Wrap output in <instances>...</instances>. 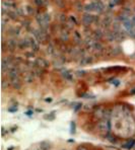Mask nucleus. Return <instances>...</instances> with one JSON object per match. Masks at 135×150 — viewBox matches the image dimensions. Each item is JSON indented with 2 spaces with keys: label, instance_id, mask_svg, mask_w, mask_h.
Masks as SVG:
<instances>
[{
  "label": "nucleus",
  "instance_id": "nucleus-12",
  "mask_svg": "<svg viewBox=\"0 0 135 150\" xmlns=\"http://www.w3.org/2000/svg\"><path fill=\"white\" fill-rule=\"evenodd\" d=\"M92 57H82V60L80 61V65H87V64L92 63Z\"/></svg>",
  "mask_w": 135,
  "mask_h": 150
},
{
  "label": "nucleus",
  "instance_id": "nucleus-6",
  "mask_svg": "<svg viewBox=\"0 0 135 150\" xmlns=\"http://www.w3.org/2000/svg\"><path fill=\"white\" fill-rule=\"evenodd\" d=\"M95 4V11H97L98 13H101L102 11H104V4L102 3L101 1L97 0V1L94 2Z\"/></svg>",
  "mask_w": 135,
  "mask_h": 150
},
{
  "label": "nucleus",
  "instance_id": "nucleus-19",
  "mask_svg": "<svg viewBox=\"0 0 135 150\" xmlns=\"http://www.w3.org/2000/svg\"><path fill=\"white\" fill-rule=\"evenodd\" d=\"M68 37H69V35H68V33H66V32H63L62 33V35H61V39L63 40V41H67L68 40Z\"/></svg>",
  "mask_w": 135,
  "mask_h": 150
},
{
  "label": "nucleus",
  "instance_id": "nucleus-20",
  "mask_svg": "<svg viewBox=\"0 0 135 150\" xmlns=\"http://www.w3.org/2000/svg\"><path fill=\"white\" fill-rule=\"evenodd\" d=\"M75 8H76L77 10H82V8H83V6H82V4H81V2H76L75 3Z\"/></svg>",
  "mask_w": 135,
  "mask_h": 150
},
{
  "label": "nucleus",
  "instance_id": "nucleus-21",
  "mask_svg": "<svg viewBox=\"0 0 135 150\" xmlns=\"http://www.w3.org/2000/svg\"><path fill=\"white\" fill-rule=\"evenodd\" d=\"M73 37H74V40L76 42H79L80 41V35H79V33L78 32H75L74 33V35H73Z\"/></svg>",
  "mask_w": 135,
  "mask_h": 150
},
{
  "label": "nucleus",
  "instance_id": "nucleus-30",
  "mask_svg": "<svg viewBox=\"0 0 135 150\" xmlns=\"http://www.w3.org/2000/svg\"><path fill=\"white\" fill-rule=\"evenodd\" d=\"M26 56H28V57H31V58H32V57H34V54H33V53H26Z\"/></svg>",
  "mask_w": 135,
  "mask_h": 150
},
{
  "label": "nucleus",
  "instance_id": "nucleus-1",
  "mask_svg": "<svg viewBox=\"0 0 135 150\" xmlns=\"http://www.w3.org/2000/svg\"><path fill=\"white\" fill-rule=\"evenodd\" d=\"M97 128L99 132H109L111 129V124L108 120H102L97 124Z\"/></svg>",
  "mask_w": 135,
  "mask_h": 150
},
{
  "label": "nucleus",
  "instance_id": "nucleus-27",
  "mask_svg": "<svg viewBox=\"0 0 135 150\" xmlns=\"http://www.w3.org/2000/svg\"><path fill=\"white\" fill-rule=\"evenodd\" d=\"M76 150H88L86 147H85V146H82V145H80V146H78L76 148Z\"/></svg>",
  "mask_w": 135,
  "mask_h": 150
},
{
  "label": "nucleus",
  "instance_id": "nucleus-5",
  "mask_svg": "<svg viewBox=\"0 0 135 150\" xmlns=\"http://www.w3.org/2000/svg\"><path fill=\"white\" fill-rule=\"evenodd\" d=\"M28 45H30L31 49L34 51V52H38V51H39V44L37 43V41H35L33 38H28Z\"/></svg>",
  "mask_w": 135,
  "mask_h": 150
},
{
  "label": "nucleus",
  "instance_id": "nucleus-7",
  "mask_svg": "<svg viewBox=\"0 0 135 150\" xmlns=\"http://www.w3.org/2000/svg\"><path fill=\"white\" fill-rule=\"evenodd\" d=\"M17 44H16V41H15L14 39H10L7 41V48L9 49L10 51H13L15 50V48L17 47Z\"/></svg>",
  "mask_w": 135,
  "mask_h": 150
},
{
  "label": "nucleus",
  "instance_id": "nucleus-32",
  "mask_svg": "<svg viewBox=\"0 0 135 150\" xmlns=\"http://www.w3.org/2000/svg\"><path fill=\"white\" fill-rule=\"evenodd\" d=\"M133 149H134V150H135V145H134V147H133Z\"/></svg>",
  "mask_w": 135,
  "mask_h": 150
},
{
  "label": "nucleus",
  "instance_id": "nucleus-9",
  "mask_svg": "<svg viewBox=\"0 0 135 150\" xmlns=\"http://www.w3.org/2000/svg\"><path fill=\"white\" fill-rule=\"evenodd\" d=\"M135 145V140H133V139H131V140H128L126 143H124L123 144V148L125 149H131L133 148Z\"/></svg>",
  "mask_w": 135,
  "mask_h": 150
},
{
  "label": "nucleus",
  "instance_id": "nucleus-24",
  "mask_svg": "<svg viewBox=\"0 0 135 150\" xmlns=\"http://www.w3.org/2000/svg\"><path fill=\"white\" fill-rule=\"evenodd\" d=\"M63 75H64V77H65V78L68 79V80H72V76L69 73H68V72H64Z\"/></svg>",
  "mask_w": 135,
  "mask_h": 150
},
{
  "label": "nucleus",
  "instance_id": "nucleus-4",
  "mask_svg": "<svg viewBox=\"0 0 135 150\" xmlns=\"http://www.w3.org/2000/svg\"><path fill=\"white\" fill-rule=\"evenodd\" d=\"M123 26H124V28L127 30V32H131V30H133V28H134V25L132 23L130 17H128L127 19H125V21H123Z\"/></svg>",
  "mask_w": 135,
  "mask_h": 150
},
{
  "label": "nucleus",
  "instance_id": "nucleus-26",
  "mask_svg": "<svg viewBox=\"0 0 135 150\" xmlns=\"http://www.w3.org/2000/svg\"><path fill=\"white\" fill-rule=\"evenodd\" d=\"M35 3H36L38 6H42L43 5V0H35Z\"/></svg>",
  "mask_w": 135,
  "mask_h": 150
},
{
  "label": "nucleus",
  "instance_id": "nucleus-16",
  "mask_svg": "<svg viewBox=\"0 0 135 150\" xmlns=\"http://www.w3.org/2000/svg\"><path fill=\"white\" fill-rule=\"evenodd\" d=\"M103 23H104V25L106 26V28H109V26L112 25V19L110 18V17H105L104 18V21H103Z\"/></svg>",
  "mask_w": 135,
  "mask_h": 150
},
{
  "label": "nucleus",
  "instance_id": "nucleus-28",
  "mask_svg": "<svg viewBox=\"0 0 135 150\" xmlns=\"http://www.w3.org/2000/svg\"><path fill=\"white\" fill-rule=\"evenodd\" d=\"M130 19H131L132 23H133V25H134V26H135V15H132V16L130 17Z\"/></svg>",
  "mask_w": 135,
  "mask_h": 150
},
{
  "label": "nucleus",
  "instance_id": "nucleus-18",
  "mask_svg": "<svg viewBox=\"0 0 135 150\" xmlns=\"http://www.w3.org/2000/svg\"><path fill=\"white\" fill-rule=\"evenodd\" d=\"M54 51H55V49L53 48V46L52 45H49L48 46V48H47V53L49 55H52L53 53H54Z\"/></svg>",
  "mask_w": 135,
  "mask_h": 150
},
{
  "label": "nucleus",
  "instance_id": "nucleus-11",
  "mask_svg": "<svg viewBox=\"0 0 135 150\" xmlns=\"http://www.w3.org/2000/svg\"><path fill=\"white\" fill-rule=\"evenodd\" d=\"M23 80H25L26 82H28V83L33 82V81H34V76H33L32 73L28 72V73H26L25 77H23Z\"/></svg>",
  "mask_w": 135,
  "mask_h": 150
},
{
  "label": "nucleus",
  "instance_id": "nucleus-23",
  "mask_svg": "<svg viewBox=\"0 0 135 150\" xmlns=\"http://www.w3.org/2000/svg\"><path fill=\"white\" fill-rule=\"evenodd\" d=\"M55 3H56L58 6H60V7H63V6H64L63 0H55Z\"/></svg>",
  "mask_w": 135,
  "mask_h": 150
},
{
  "label": "nucleus",
  "instance_id": "nucleus-31",
  "mask_svg": "<svg viewBox=\"0 0 135 150\" xmlns=\"http://www.w3.org/2000/svg\"><path fill=\"white\" fill-rule=\"evenodd\" d=\"M130 94H135V88H132V89L130 90Z\"/></svg>",
  "mask_w": 135,
  "mask_h": 150
},
{
  "label": "nucleus",
  "instance_id": "nucleus-8",
  "mask_svg": "<svg viewBox=\"0 0 135 150\" xmlns=\"http://www.w3.org/2000/svg\"><path fill=\"white\" fill-rule=\"evenodd\" d=\"M10 82H11L12 86L15 88V89H19L21 86V78H15V79H11L10 80Z\"/></svg>",
  "mask_w": 135,
  "mask_h": 150
},
{
  "label": "nucleus",
  "instance_id": "nucleus-2",
  "mask_svg": "<svg viewBox=\"0 0 135 150\" xmlns=\"http://www.w3.org/2000/svg\"><path fill=\"white\" fill-rule=\"evenodd\" d=\"M35 64H36L38 67L43 68V69L49 67V62L46 61L44 58H41V57H39V58H37L36 60H35Z\"/></svg>",
  "mask_w": 135,
  "mask_h": 150
},
{
  "label": "nucleus",
  "instance_id": "nucleus-22",
  "mask_svg": "<svg viewBox=\"0 0 135 150\" xmlns=\"http://www.w3.org/2000/svg\"><path fill=\"white\" fill-rule=\"evenodd\" d=\"M1 87H2V89H5V88H7L8 87V82H7V81L5 82V80H2L1 81Z\"/></svg>",
  "mask_w": 135,
  "mask_h": 150
},
{
  "label": "nucleus",
  "instance_id": "nucleus-3",
  "mask_svg": "<svg viewBox=\"0 0 135 150\" xmlns=\"http://www.w3.org/2000/svg\"><path fill=\"white\" fill-rule=\"evenodd\" d=\"M94 19H95V17L92 16V15H90V13H85L82 16V23L85 25H90L92 23Z\"/></svg>",
  "mask_w": 135,
  "mask_h": 150
},
{
  "label": "nucleus",
  "instance_id": "nucleus-14",
  "mask_svg": "<svg viewBox=\"0 0 135 150\" xmlns=\"http://www.w3.org/2000/svg\"><path fill=\"white\" fill-rule=\"evenodd\" d=\"M85 10L86 12H92V11H95V4L94 2H92V3L87 4V5L85 6Z\"/></svg>",
  "mask_w": 135,
  "mask_h": 150
},
{
  "label": "nucleus",
  "instance_id": "nucleus-29",
  "mask_svg": "<svg viewBox=\"0 0 135 150\" xmlns=\"http://www.w3.org/2000/svg\"><path fill=\"white\" fill-rule=\"evenodd\" d=\"M28 13H33L34 11H33V8L30 7V6H28Z\"/></svg>",
  "mask_w": 135,
  "mask_h": 150
},
{
  "label": "nucleus",
  "instance_id": "nucleus-25",
  "mask_svg": "<svg viewBox=\"0 0 135 150\" xmlns=\"http://www.w3.org/2000/svg\"><path fill=\"white\" fill-rule=\"evenodd\" d=\"M7 14L9 15V16L11 17L12 19H15V18H16V14H15V13L13 12V11H8V12H7Z\"/></svg>",
  "mask_w": 135,
  "mask_h": 150
},
{
  "label": "nucleus",
  "instance_id": "nucleus-13",
  "mask_svg": "<svg viewBox=\"0 0 135 150\" xmlns=\"http://www.w3.org/2000/svg\"><path fill=\"white\" fill-rule=\"evenodd\" d=\"M106 39H107L109 42L116 41V36H115V33H114V32L108 33V34L106 35Z\"/></svg>",
  "mask_w": 135,
  "mask_h": 150
},
{
  "label": "nucleus",
  "instance_id": "nucleus-10",
  "mask_svg": "<svg viewBox=\"0 0 135 150\" xmlns=\"http://www.w3.org/2000/svg\"><path fill=\"white\" fill-rule=\"evenodd\" d=\"M28 47H30L28 39H25V40H21V41H19V43H18V48H19V49H26V48H28Z\"/></svg>",
  "mask_w": 135,
  "mask_h": 150
},
{
  "label": "nucleus",
  "instance_id": "nucleus-15",
  "mask_svg": "<svg viewBox=\"0 0 135 150\" xmlns=\"http://www.w3.org/2000/svg\"><path fill=\"white\" fill-rule=\"evenodd\" d=\"M92 48H94L96 51H102V50H103V46H102V44H99V42H96V41H95V43L92 44Z\"/></svg>",
  "mask_w": 135,
  "mask_h": 150
},
{
  "label": "nucleus",
  "instance_id": "nucleus-33",
  "mask_svg": "<svg viewBox=\"0 0 135 150\" xmlns=\"http://www.w3.org/2000/svg\"><path fill=\"white\" fill-rule=\"evenodd\" d=\"M9 1H12V0H9Z\"/></svg>",
  "mask_w": 135,
  "mask_h": 150
},
{
  "label": "nucleus",
  "instance_id": "nucleus-17",
  "mask_svg": "<svg viewBox=\"0 0 135 150\" xmlns=\"http://www.w3.org/2000/svg\"><path fill=\"white\" fill-rule=\"evenodd\" d=\"M40 148H41L42 150H49L50 149L49 143H47V142H42L41 143V146H40Z\"/></svg>",
  "mask_w": 135,
  "mask_h": 150
}]
</instances>
